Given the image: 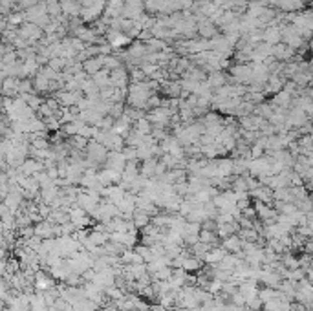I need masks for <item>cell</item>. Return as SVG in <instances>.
I'll list each match as a JSON object with an SVG mask.
<instances>
[{
    "mask_svg": "<svg viewBox=\"0 0 313 311\" xmlns=\"http://www.w3.org/2000/svg\"><path fill=\"white\" fill-rule=\"evenodd\" d=\"M288 96L286 94H280V96H277V103H280V105H288Z\"/></svg>",
    "mask_w": 313,
    "mask_h": 311,
    "instance_id": "cell-1",
    "label": "cell"
},
{
    "mask_svg": "<svg viewBox=\"0 0 313 311\" xmlns=\"http://www.w3.org/2000/svg\"><path fill=\"white\" fill-rule=\"evenodd\" d=\"M112 42H114V44H123V42H126V39L123 35H114Z\"/></svg>",
    "mask_w": 313,
    "mask_h": 311,
    "instance_id": "cell-2",
    "label": "cell"
}]
</instances>
